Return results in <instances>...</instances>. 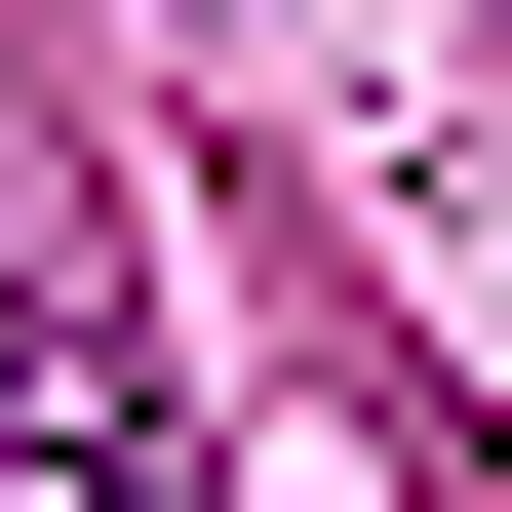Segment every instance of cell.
<instances>
[{
  "label": "cell",
  "mask_w": 512,
  "mask_h": 512,
  "mask_svg": "<svg viewBox=\"0 0 512 512\" xmlns=\"http://www.w3.org/2000/svg\"><path fill=\"white\" fill-rule=\"evenodd\" d=\"M0 512H158V355L79 316V276L0 316Z\"/></svg>",
  "instance_id": "6da1fadb"
}]
</instances>
